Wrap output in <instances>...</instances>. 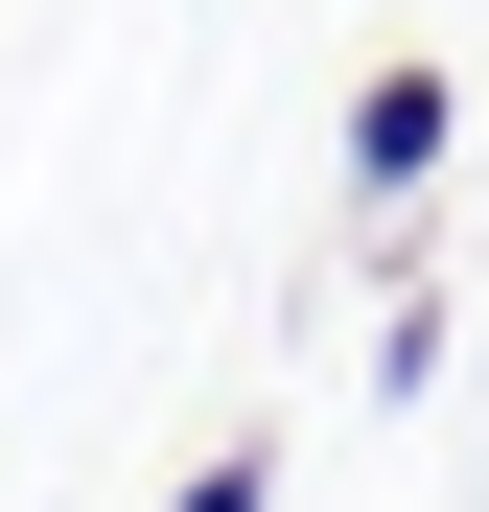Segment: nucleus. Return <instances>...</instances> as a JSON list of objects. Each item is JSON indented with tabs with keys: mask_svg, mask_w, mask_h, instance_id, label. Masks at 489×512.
I'll return each mask as SVG.
<instances>
[{
	"mask_svg": "<svg viewBox=\"0 0 489 512\" xmlns=\"http://www.w3.org/2000/svg\"><path fill=\"white\" fill-rule=\"evenodd\" d=\"M163 512H280V443H210V466L163 489Z\"/></svg>",
	"mask_w": 489,
	"mask_h": 512,
	"instance_id": "obj_2",
	"label": "nucleus"
},
{
	"mask_svg": "<svg viewBox=\"0 0 489 512\" xmlns=\"http://www.w3.org/2000/svg\"><path fill=\"white\" fill-rule=\"evenodd\" d=\"M443 163H466V70H373V94H350V187H373V210H420Z\"/></svg>",
	"mask_w": 489,
	"mask_h": 512,
	"instance_id": "obj_1",
	"label": "nucleus"
}]
</instances>
